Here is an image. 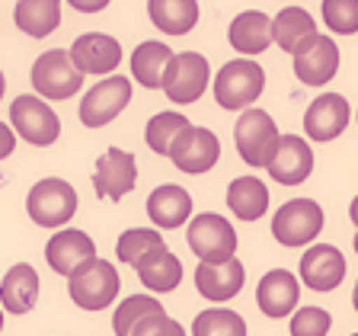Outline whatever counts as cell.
Wrapping results in <instances>:
<instances>
[{"label": "cell", "instance_id": "cell-1", "mask_svg": "<svg viewBox=\"0 0 358 336\" xmlns=\"http://www.w3.org/2000/svg\"><path fill=\"white\" fill-rule=\"evenodd\" d=\"M266 90V71L253 58H234L217 71L215 99L221 109H246L262 97Z\"/></svg>", "mask_w": 358, "mask_h": 336}, {"label": "cell", "instance_id": "cell-2", "mask_svg": "<svg viewBox=\"0 0 358 336\" xmlns=\"http://www.w3.org/2000/svg\"><path fill=\"white\" fill-rule=\"evenodd\" d=\"M122 282H119V269L106 260H90L87 266H80L74 276L67 279V295L77 307L83 311H106L115 301Z\"/></svg>", "mask_w": 358, "mask_h": 336}, {"label": "cell", "instance_id": "cell-3", "mask_svg": "<svg viewBox=\"0 0 358 336\" xmlns=\"http://www.w3.org/2000/svg\"><path fill=\"white\" fill-rule=\"evenodd\" d=\"M77 205H80L77 189L67 179H58V176L38 179L36 186L29 189V199H26V211H29V218L38 227H61V224H67L77 215Z\"/></svg>", "mask_w": 358, "mask_h": 336}, {"label": "cell", "instance_id": "cell-4", "mask_svg": "<svg viewBox=\"0 0 358 336\" xmlns=\"http://www.w3.org/2000/svg\"><path fill=\"white\" fill-rule=\"evenodd\" d=\"M278 125L266 109H243V115L234 125V141L250 167H266L278 148Z\"/></svg>", "mask_w": 358, "mask_h": 336}, {"label": "cell", "instance_id": "cell-5", "mask_svg": "<svg viewBox=\"0 0 358 336\" xmlns=\"http://www.w3.org/2000/svg\"><path fill=\"white\" fill-rule=\"evenodd\" d=\"M10 125H13L16 138L36 144V148H48L61 134L58 112L38 97H16L10 106Z\"/></svg>", "mask_w": 358, "mask_h": 336}, {"label": "cell", "instance_id": "cell-6", "mask_svg": "<svg viewBox=\"0 0 358 336\" xmlns=\"http://www.w3.org/2000/svg\"><path fill=\"white\" fill-rule=\"evenodd\" d=\"M323 231V209L313 199H291L272 218V237L282 246H307Z\"/></svg>", "mask_w": 358, "mask_h": 336}, {"label": "cell", "instance_id": "cell-7", "mask_svg": "<svg viewBox=\"0 0 358 336\" xmlns=\"http://www.w3.org/2000/svg\"><path fill=\"white\" fill-rule=\"evenodd\" d=\"M32 87L38 99H71L83 87V74L71 64V55L64 48H52L38 55L32 64Z\"/></svg>", "mask_w": 358, "mask_h": 336}, {"label": "cell", "instance_id": "cell-8", "mask_svg": "<svg viewBox=\"0 0 358 336\" xmlns=\"http://www.w3.org/2000/svg\"><path fill=\"white\" fill-rule=\"evenodd\" d=\"M211 83V67L208 58L199 52H182V55H173L170 67L164 74V93L170 97V103L176 106H189L205 93V87Z\"/></svg>", "mask_w": 358, "mask_h": 336}, {"label": "cell", "instance_id": "cell-9", "mask_svg": "<svg viewBox=\"0 0 358 336\" xmlns=\"http://www.w3.org/2000/svg\"><path fill=\"white\" fill-rule=\"evenodd\" d=\"M189 246L201 262H221L231 260L237 253V231L231 227V221L221 215H195L189 224Z\"/></svg>", "mask_w": 358, "mask_h": 336}, {"label": "cell", "instance_id": "cell-10", "mask_svg": "<svg viewBox=\"0 0 358 336\" xmlns=\"http://www.w3.org/2000/svg\"><path fill=\"white\" fill-rule=\"evenodd\" d=\"M128 103H131V80L122 74H112L103 83L87 90V97L80 99V122L87 128H103L112 119H119Z\"/></svg>", "mask_w": 358, "mask_h": 336}, {"label": "cell", "instance_id": "cell-11", "mask_svg": "<svg viewBox=\"0 0 358 336\" xmlns=\"http://www.w3.org/2000/svg\"><path fill=\"white\" fill-rule=\"evenodd\" d=\"M217 157H221V141H217V134L211 128L189 125L170 148V160L182 173H192V176L208 173L217 164Z\"/></svg>", "mask_w": 358, "mask_h": 336}, {"label": "cell", "instance_id": "cell-12", "mask_svg": "<svg viewBox=\"0 0 358 336\" xmlns=\"http://www.w3.org/2000/svg\"><path fill=\"white\" fill-rule=\"evenodd\" d=\"M336 71H339V48H336L333 36L317 32L310 42H304L294 52V77L307 87L329 83L336 77Z\"/></svg>", "mask_w": 358, "mask_h": 336}, {"label": "cell", "instance_id": "cell-13", "mask_svg": "<svg viewBox=\"0 0 358 336\" xmlns=\"http://www.w3.org/2000/svg\"><path fill=\"white\" fill-rule=\"evenodd\" d=\"M138 183V164L134 154L122 148H109L103 157L96 160V173H93V189L99 199L109 202H122Z\"/></svg>", "mask_w": 358, "mask_h": 336}, {"label": "cell", "instance_id": "cell-14", "mask_svg": "<svg viewBox=\"0 0 358 336\" xmlns=\"http://www.w3.org/2000/svg\"><path fill=\"white\" fill-rule=\"evenodd\" d=\"M266 170L282 186H301L313 173V150L307 144V138H301V134H282L275 154L266 164Z\"/></svg>", "mask_w": 358, "mask_h": 336}, {"label": "cell", "instance_id": "cell-15", "mask_svg": "<svg viewBox=\"0 0 358 336\" xmlns=\"http://www.w3.org/2000/svg\"><path fill=\"white\" fill-rule=\"evenodd\" d=\"M71 64L87 74H112L122 61V45L119 38L106 36V32H87V36H77L74 45H71Z\"/></svg>", "mask_w": 358, "mask_h": 336}, {"label": "cell", "instance_id": "cell-16", "mask_svg": "<svg viewBox=\"0 0 358 336\" xmlns=\"http://www.w3.org/2000/svg\"><path fill=\"white\" fill-rule=\"evenodd\" d=\"M45 260H48L52 272L71 279L80 266H87L90 260H96V244H93L90 234L77 231V227H64V231H58L45 244Z\"/></svg>", "mask_w": 358, "mask_h": 336}, {"label": "cell", "instance_id": "cell-17", "mask_svg": "<svg viewBox=\"0 0 358 336\" xmlns=\"http://www.w3.org/2000/svg\"><path fill=\"white\" fill-rule=\"evenodd\" d=\"M352 119L349 99L339 97V93H323L317 97L304 112V132L310 141H333L345 132Z\"/></svg>", "mask_w": 358, "mask_h": 336}, {"label": "cell", "instance_id": "cell-18", "mask_svg": "<svg viewBox=\"0 0 358 336\" xmlns=\"http://www.w3.org/2000/svg\"><path fill=\"white\" fill-rule=\"evenodd\" d=\"M301 282L313 291H333L345 279V256L329 244H313L301 256Z\"/></svg>", "mask_w": 358, "mask_h": 336}, {"label": "cell", "instance_id": "cell-19", "mask_svg": "<svg viewBox=\"0 0 358 336\" xmlns=\"http://www.w3.org/2000/svg\"><path fill=\"white\" fill-rule=\"evenodd\" d=\"M243 279L246 269L237 256L221 262H199V269H195V288L208 301H231L234 295H240Z\"/></svg>", "mask_w": 358, "mask_h": 336}, {"label": "cell", "instance_id": "cell-20", "mask_svg": "<svg viewBox=\"0 0 358 336\" xmlns=\"http://www.w3.org/2000/svg\"><path fill=\"white\" fill-rule=\"evenodd\" d=\"M301 298V285L294 279V272L288 269H272L259 279V288H256V304L266 317H288Z\"/></svg>", "mask_w": 358, "mask_h": 336}, {"label": "cell", "instance_id": "cell-21", "mask_svg": "<svg viewBox=\"0 0 358 336\" xmlns=\"http://www.w3.org/2000/svg\"><path fill=\"white\" fill-rule=\"evenodd\" d=\"M38 301V272L29 262H16L0 279V304L7 314H29Z\"/></svg>", "mask_w": 358, "mask_h": 336}, {"label": "cell", "instance_id": "cell-22", "mask_svg": "<svg viewBox=\"0 0 358 336\" xmlns=\"http://www.w3.org/2000/svg\"><path fill=\"white\" fill-rule=\"evenodd\" d=\"M148 215L157 227L173 231L179 224H186L189 215H192V195L182 186L164 183V186H157L154 192L148 195Z\"/></svg>", "mask_w": 358, "mask_h": 336}, {"label": "cell", "instance_id": "cell-23", "mask_svg": "<svg viewBox=\"0 0 358 336\" xmlns=\"http://www.w3.org/2000/svg\"><path fill=\"white\" fill-rule=\"evenodd\" d=\"M227 38L240 55H262L272 45V16L262 10H243L240 16H234Z\"/></svg>", "mask_w": 358, "mask_h": 336}, {"label": "cell", "instance_id": "cell-24", "mask_svg": "<svg viewBox=\"0 0 358 336\" xmlns=\"http://www.w3.org/2000/svg\"><path fill=\"white\" fill-rule=\"evenodd\" d=\"M173 55L176 52L164 42H141L131 52V77L148 90H160L164 87V74H166V67H170Z\"/></svg>", "mask_w": 358, "mask_h": 336}, {"label": "cell", "instance_id": "cell-25", "mask_svg": "<svg viewBox=\"0 0 358 336\" xmlns=\"http://www.w3.org/2000/svg\"><path fill=\"white\" fill-rule=\"evenodd\" d=\"M313 36H317V22H313V16L304 7H285L272 20V42L288 55H294Z\"/></svg>", "mask_w": 358, "mask_h": 336}, {"label": "cell", "instance_id": "cell-26", "mask_svg": "<svg viewBox=\"0 0 358 336\" xmlns=\"http://www.w3.org/2000/svg\"><path fill=\"white\" fill-rule=\"evenodd\" d=\"M227 205L240 221H259L268 209V186L259 176H237L227 186Z\"/></svg>", "mask_w": 358, "mask_h": 336}, {"label": "cell", "instance_id": "cell-27", "mask_svg": "<svg viewBox=\"0 0 358 336\" xmlns=\"http://www.w3.org/2000/svg\"><path fill=\"white\" fill-rule=\"evenodd\" d=\"M148 16L166 36H186L199 22V4L195 0H150Z\"/></svg>", "mask_w": 358, "mask_h": 336}, {"label": "cell", "instance_id": "cell-28", "mask_svg": "<svg viewBox=\"0 0 358 336\" xmlns=\"http://www.w3.org/2000/svg\"><path fill=\"white\" fill-rule=\"evenodd\" d=\"M13 20L20 32L32 38H45L48 32L58 29L61 22V4L58 0H20L13 7Z\"/></svg>", "mask_w": 358, "mask_h": 336}, {"label": "cell", "instance_id": "cell-29", "mask_svg": "<svg viewBox=\"0 0 358 336\" xmlns=\"http://www.w3.org/2000/svg\"><path fill=\"white\" fill-rule=\"evenodd\" d=\"M134 269H138L141 285L150 291H173L182 282V262H179V256H173L166 246L157 250V253H150L148 260H141Z\"/></svg>", "mask_w": 358, "mask_h": 336}, {"label": "cell", "instance_id": "cell-30", "mask_svg": "<svg viewBox=\"0 0 358 336\" xmlns=\"http://www.w3.org/2000/svg\"><path fill=\"white\" fill-rule=\"evenodd\" d=\"M164 246H166V240L160 237V231H154V227H131V231H125L119 237L115 256H119V262L138 266L141 260H148L150 253L164 250Z\"/></svg>", "mask_w": 358, "mask_h": 336}, {"label": "cell", "instance_id": "cell-31", "mask_svg": "<svg viewBox=\"0 0 358 336\" xmlns=\"http://www.w3.org/2000/svg\"><path fill=\"white\" fill-rule=\"evenodd\" d=\"M189 128V119L182 112H157L154 119L148 122V132H144V141L154 154H164L170 157V148L176 141L179 134Z\"/></svg>", "mask_w": 358, "mask_h": 336}, {"label": "cell", "instance_id": "cell-32", "mask_svg": "<svg viewBox=\"0 0 358 336\" xmlns=\"http://www.w3.org/2000/svg\"><path fill=\"white\" fill-rule=\"evenodd\" d=\"M160 311H164V304H160L154 295H131V298H125L115 307V314H112V330H115V336H131V330L138 327L144 317L160 314Z\"/></svg>", "mask_w": 358, "mask_h": 336}, {"label": "cell", "instance_id": "cell-33", "mask_svg": "<svg viewBox=\"0 0 358 336\" xmlns=\"http://www.w3.org/2000/svg\"><path fill=\"white\" fill-rule=\"evenodd\" d=\"M192 336H246V321L237 311L211 307V311H201L195 317Z\"/></svg>", "mask_w": 358, "mask_h": 336}, {"label": "cell", "instance_id": "cell-34", "mask_svg": "<svg viewBox=\"0 0 358 336\" xmlns=\"http://www.w3.org/2000/svg\"><path fill=\"white\" fill-rule=\"evenodd\" d=\"M323 20L339 36L358 32V0H323Z\"/></svg>", "mask_w": 358, "mask_h": 336}, {"label": "cell", "instance_id": "cell-35", "mask_svg": "<svg viewBox=\"0 0 358 336\" xmlns=\"http://www.w3.org/2000/svg\"><path fill=\"white\" fill-rule=\"evenodd\" d=\"M333 327V317L323 307H301L291 317V336H327Z\"/></svg>", "mask_w": 358, "mask_h": 336}, {"label": "cell", "instance_id": "cell-36", "mask_svg": "<svg viewBox=\"0 0 358 336\" xmlns=\"http://www.w3.org/2000/svg\"><path fill=\"white\" fill-rule=\"evenodd\" d=\"M131 336H186V330H182L179 321H173L166 311H160V314L144 317V321L131 330Z\"/></svg>", "mask_w": 358, "mask_h": 336}, {"label": "cell", "instance_id": "cell-37", "mask_svg": "<svg viewBox=\"0 0 358 336\" xmlns=\"http://www.w3.org/2000/svg\"><path fill=\"white\" fill-rule=\"evenodd\" d=\"M13 150H16V134H13V128L0 122V160H3V157H10Z\"/></svg>", "mask_w": 358, "mask_h": 336}, {"label": "cell", "instance_id": "cell-38", "mask_svg": "<svg viewBox=\"0 0 358 336\" xmlns=\"http://www.w3.org/2000/svg\"><path fill=\"white\" fill-rule=\"evenodd\" d=\"M71 7H74V10H80V13H96V10L109 7V4H106V0H74Z\"/></svg>", "mask_w": 358, "mask_h": 336}, {"label": "cell", "instance_id": "cell-39", "mask_svg": "<svg viewBox=\"0 0 358 336\" xmlns=\"http://www.w3.org/2000/svg\"><path fill=\"white\" fill-rule=\"evenodd\" d=\"M349 218H352V224L358 227V195L352 199V205H349Z\"/></svg>", "mask_w": 358, "mask_h": 336}, {"label": "cell", "instance_id": "cell-40", "mask_svg": "<svg viewBox=\"0 0 358 336\" xmlns=\"http://www.w3.org/2000/svg\"><path fill=\"white\" fill-rule=\"evenodd\" d=\"M3 90H7V77H3V71H0V99H3Z\"/></svg>", "mask_w": 358, "mask_h": 336}, {"label": "cell", "instance_id": "cell-41", "mask_svg": "<svg viewBox=\"0 0 358 336\" xmlns=\"http://www.w3.org/2000/svg\"><path fill=\"white\" fill-rule=\"evenodd\" d=\"M352 304H355V311H358V282H355V291H352Z\"/></svg>", "mask_w": 358, "mask_h": 336}, {"label": "cell", "instance_id": "cell-42", "mask_svg": "<svg viewBox=\"0 0 358 336\" xmlns=\"http://www.w3.org/2000/svg\"><path fill=\"white\" fill-rule=\"evenodd\" d=\"M0 330H3V311H0Z\"/></svg>", "mask_w": 358, "mask_h": 336}, {"label": "cell", "instance_id": "cell-43", "mask_svg": "<svg viewBox=\"0 0 358 336\" xmlns=\"http://www.w3.org/2000/svg\"><path fill=\"white\" fill-rule=\"evenodd\" d=\"M355 253H358V231H355Z\"/></svg>", "mask_w": 358, "mask_h": 336}, {"label": "cell", "instance_id": "cell-44", "mask_svg": "<svg viewBox=\"0 0 358 336\" xmlns=\"http://www.w3.org/2000/svg\"><path fill=\"white\" fill-rule=\"evenodd\" d=\"M352 336H358V333H352Z\"/></svg>", "mask_w": 358, "mask_h": 336}]
</instances>
